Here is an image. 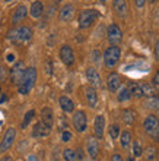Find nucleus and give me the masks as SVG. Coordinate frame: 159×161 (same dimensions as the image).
I'll return each mask as SVG.
<instances>
[{"mask_svg": "<svg viewBox=\"0 0 159 161\" xmlns=\"http://www.w3.org/2000/svg\"><path fill=\"white\" fill-rule=\"evenodd\" d=\"M145 106L153 111H158L159 110V97H147Z\"/></svg>", "mask_w": 159, "mask_h": 161, "instance_id": "obj_28", "label": "nucleus"}, {"mask_svg": "<svg viewBox=\"0 0 159 161\" xmlns=\"http://www.w3.org/2000/svg\"><path fill=\"white\" fill-rule=\"evenodd\" d=\"M134 158H136V157H133V155H131V157L127 158V161H134Z\"/></svg>", "mask_w": 159, "mask_h": 161, "instance_id": "obj_46", "label": "nucleus"}, {"mask_svg": "<svg viewBox=\"0 0 159 161\" xmlns=\"http://www.w3.org/2000/svg\"><path fill=\"white\" fill-rule=\"evenodd\" d=\"M34 116H35V111H34V110L26 111L25 117H24V122H22V129H25V127H28V125L31 123V120L34 119Z\"/></svg>", "mask_w": 159, "mask_h": 161, "instance_id": "obj_32", "label": "nucleus"}, {"mask_svg": "<svg viewBox=\"0 0 159 161\" xmlns=\"http://www.w3.org/2000/svg\"><path fill=\"white\" fill-rule=\"evenodd\" d=\"M6 100H8V97H6V95H2V97H0V104H3Z\"/></svg>", "mask_w": 159, "mask_h": 161, "instance_id": "obj_44", "label": "nucleus"}, {"mask_svg": "<svg viewBox=\"0 0 159 161\" xmlns=\"http://www.w3.org/2000/svg\"><path fill=\"white\" fill-rule=\"evenodd\" d=\"M59 104L64 113H73L75 111V103L72 101L69 97H66V95H61L59 98Z\"/></svg>", "mask_w": 159, "mask_h": 161, "instance_id": "obj_21", "label": "nucleus"}, {"mask_svg": "<svg viewBox=\"0 0 159 161\" xmlns=\"http://www.w3.org/2000/svg\"><path fill=\"white\" fill-rule=\"evenodd\" d=\"M73 127H75L76 130L82 133V132L86 130V127H88V119H86V113L82 110H77L73 114Z\"/></svg>", "mask_w": 159, "mask_h": 161, "instance_id": "obj_6", "label": "nucleus"}, {"mask_svg": "<svg viewBox=\"0 0 159 161\" xmlns=\"http://www.w3.org/2000/svg\"><path fill=\"white\" fill-rule=\"evenodd\" d=\"M134 3H136V6H137V8L140 9V8H143V6H145L146 0H134Z\"/></svg>", "mask_w": 159, "mask_h": 161, "instance_id": "obj_36", "label": "nucleus"}, {"mask_svg": "<svg viewBox=\"0 0 159 161\" xmlns=\"http://www.w3.org/2000/svg\"><path fill=\"white\" fill-rule=\"evenodd\" d=\"M0 91H2V89H0Z\"/></svg>", "mask_w": 159, "mask_h": 161, "instance_id": "obj_49", "label": "nucleus"}, {"mask_svg": "<svg viewBox=\"0 0 159 161\" xmlns=\"http://www.w3.org/2000/svg\"><path fill=\"white\" fill-rule=\"evenodd\" d=\"M99 18V12L95 10V9H86V10H82L79 15V26L80 28H89L92 26L96 22V19Z\"/></svg>", "mask_w": 159, "mask_h": 161, "instance_id": "obj_5", "label": "nucleus"}, {"mask_svg": "<svg viewBox=\"0 0 159 161\" xmlns=\"http://www.w3.org/2000/svg\"><path fill=\"white\" fill-rule=\"evenodd\" d=\"M6 2H10V0H6Z\"/></svg>", "mask_w": 159, "mask_h": 161, "instance_id": "obj_48", "label": "nucleus"}, {"mask_svg": "<svg viewBox=\"0 0 159 161\" xmlns=\"http://www.w3.org/2000/svg\"><path fill=\"white\" fill-rule=\"evenodd\" d=\"M63 158H64V161H76V151L75 149H70V148L64 149Z\"/></svg>", "mask_w": 159, "mask_h": 161, "instance_id": "obj_30", "label": "nucleus"}, {"mask_svg": "<svg viewBox=\"0 0 159 161\" xmlns=\"http://www.w3.org/2000/svg\"><path fill=\"white\" fill-rule=\"evenodd\" d=\"M107 85H108V89L111 92H117L121 86V78L118 76L117 73H111L107 78Z\"/></svg>", "mask_w": 159, "mask_h": 161, "instance_id": "obj_18", "label": "nucleus"}, {"mask_svg": "<svg viewBox=\"0 0 159 161\" xmlns=\"http://www.w3.org/2000/svg\"><path fill=\"white\" fill-rule=\"evenodd\" d=\"M120 144L123 148H129V145L131 144V133L129 130H124L120 133Z\"/></svg>", "mask_w": 159, "mask_h": 161, "instance_id": "obj_26", "label": "nucleus"}, {"mask_svg": "<svg viewBox=\"0 0 159 161\" xmlns=\"http://www.w3.org/2000/svg\"><path fill=\"white\" fill-rule=\"evenodd\" d=\"M120 57H121V50L118 46H111L105 50L102 59H104V64L107 68H114L115 64L120 62Z\"/></svg>", "mask_w": 159, "mask_h": 161, "instance_id": "obj_2", "label": "nucleus"}, {"mask_svg": "<svg viewBox=\"0 0 159 161\" xmlns=\"http://www.w3.org/2000/svg\"><path fill=\"white\" fill-rule=\"evenodd\" d=\"M26 161H40V160H38V157H37V155H29V157H28V160H26Z\"/></svg>", "mask_w": 159, "mask_h": 161, "instance_id": "obj_41", "label": "nucleus"}, {"mask_svg": "<svg viewBox=\"0 0 159 161\" xmlns=\"http://www.w3.org/2000/svg\"><path fill=\"white\" fill-rule=\"evenodd\" d=\"M41 122L48 127H53L54 125V113L50 107H44L41 110Z\"/></svg>", "mask_w": 159, "mask_h": 161, "instance_id": "obj_19", "label": "nucleus"}, {"mask_svg": "<svg viewBox=\"0 0 159 161\" xmlns=\"http://www.w3.org/2000/svg\"><path fill=\"white\" fill-rule=\"evenodd\" d=\"M140 85V88H142V92L143 95H146V97H158V91L156 88L153 86L152 84H139Z\"/></svg>", "mask_w": 159, "mask_h": 161, "instance_id": "obj_23", "label": "nucleus"}, {"mask_svg": "<svg viewBox=\"0 0 159 161\" xmlns=\"http://www.w3.org/2000/svg\"><path fill=\"white\" fill-rule=\"evenodd\" d=\"M155 56H156V59H159V38H158V41H156V46H155Z\"/></svg>", "mask_w": 159, "mask_h": 161, "instance_id": "obj_40", "label": "nucleus"}, {"mask_svg": "<svg viewBox=\"0 0 159 161\" xmlns=\"http://www.w3.org/2000/svg\"><path fill=\"white\" fill-rule=\"evenodd\" d=\"M113 8L120 18H126L129 12V6H127V0H113Z\"/></svg>", "mask_w": 159, "mask_h": 161, "instance_id": "obj_17", "label": "nucleus"}, {"mask_svg": "<svg viewBox=\"0 0 159 161\" xmlns=\"http://www.w3.org/2000/svg\"><path fill=\"white\" fill-rule=\"evenodd\" d=\"M92 60L95 62V63H98L101 60V53L98 50H95V51H92Z\"/></svg>", "mask_w": 159, "mask_h": 161, "instance_id": "obj_35", "label": "nucleus"}, {"mask_svg": "<svg viewBox=\"0 0 159 161\" xmlns=\"http://www.w3.org/2000/svg\"><path fill=\"white\" fill-rule=\"evenodd\" d=\"M25 63L24 62H16L13 64V68L10 69V80H12L13 85H19V82L22 80V76L25 73Z\"/></svg>", "mask_w": 159, "mask_h": 161, "instance_id": "obj_8", "label": "nucleus"}, {"mask_svg": "<svg viewBox=\"0 0 159 161\" xmlns=\"http://www.w3.org/2000/svg\"><path fill=\"white\" fill-rule=\"evenodd\" d=\"M86 79H88L89 85L93 86V88L101 86V78H99V73L96 72V69H93V68L86 69Z\"/></svg>", "mask_w": 159, "mask_h": 161, "instance_id": "obj_16", "label": "nucleus"}, {"mask_svg": "<svg viewBox=\"0 0 159 161\" xmlns=\"http://www.w3.org/2000/svg\"><path fill=\"white\" fill-rule=\"evenodd\" d=\"M15 60V56L13 54H8V62H13Z\"/></svg>", "mask_w": 159, "mask_h": 161, "instance_id": "obj_45", "label": "nucleus"}, {"mask_svg": "<svg viewBox=\"0 0 159 161\" xmlns=\"http://www.w3.org/2000/svg\"><path fill=\"white\" fill-rule=\"evenodd\" d=\"M59 154H57V149L54 151V154H53V158H51V161H59V157H57Z\"/></svg>", "mask_w": 159, "mask_h": 161, "instance_id": "obj_42", "label": "nucleus"}, {"mask_svg": "<svg viewBox=\"0 0 159 161\" xmlns=\"http://www.w3.org/2000/svg\"><path fill=\"white\" fill-rule=\"evenodd\" d=\"M104 129H105V117L102 114L96 116L95 122H93V132H95L96 139H101L104 136Z\"/></svg>", "mask_w": 159, "mask_h": 161, "instance_id": "obj_15", "label": "nucleus"}, {"mask_svg": "<svg viewBox=\"0 0 159 161\" xmlns=\"http://www.w3.org/2000/svg\"><path fill=\"white\" fill-rule=\"evenodd\" d=\"M32 38V30L29 26H19L9 32V40L13 42H26Z\"/></svg>", "mask_w": 159, "mask_h": 161, "instance_id": "obj_4", "label": "nucleus"}, {"mask_svg": "<svg viewBox=\"0 0 159 161\" xmlns=\"http://www.w3.org/2000/svg\"><path fill=\"white\" fill-rule=\"evenodd\" d=\"M4 78H6V70L4 68H0V80H3Z\"/></svg>", "mask_w": 159, "mask_h": 161, "instance_id": "obj_39", "label": "nucleus"}, {"mask_svg": "<svg viewBox=\"0 0 159 161\" xmlns=\"http://www.w3.org/2000/svg\"><path fill=\"white\" fill-rule=\"evenodd\" d=\"M129 92H130V95H131V97H134V98H140V97H143L142 88H140V85L136 84V82H131V84H130V86H129Z\"/></svg>", "mask_w": 159, "mask_h": 161, "instance_id": "obj_25", "label": "nucleus"}, {"mask_svg": "<svg viewBox=\"0 0 159 161\" xmlns=\"http://www.w3.org/2000/svg\"><path fill=\"white\" fill-rule=\"evenodd\" d=\"M111 161H124V160H123L121 155H118V154H114L113 158H111Z\"/></svg>", "mask_w": 159, "mask_h": 161, "instance_id": "obj_38", "label": "nucleus"}, {"mask_svg": "<svg viewBox=\"0 0 159 161\" xmlns=\"http://www.w3.org/2000/svg\"><path fill=\"white\" fill-rule=\"evenodd\" d=\"M107 37H108V41L113 44V46H117L123 41V31L121 28L117 25V24H111L108 26V31H107Z\"/></svg>", "mask_w": 159, "mask_h": 161, "instance_id": "obj_7", "label": "nucleus"}, {"mask_svg": "<svg viewBox=\"0 0 159 161\" xmlns=\"http://www.w3.org/2000/svg\"><path fill=\"white\" fill-rule=\"evenodd\" d=\"M86 149H88L89 157L92 160L98 158V154H99V144H98V139L95 136H91L88 138V142H86Z\"/></svg>", "mask_w": 159, "mask_h": 161, "instance_id": "obj_11", "label": "nucleus"}, {"mask_svg": "<svg viewBox=\"0 0 159 161\" xmlns=\"http://www.w3.org/2000/svg\"><path fill=\"white\" fill-rule=\"evenodd\" d=\"M85 97H86V101H88V106L91 108H95L98 106V94H96V89L93 86H86L85 88Z\"/></svg>", "mask_w": 159, "mask_h": 161, "instance_id": "obj_14", "label": "nucleus"}, {"mask_svg": "<svg viewBox=\"0 0 159 161\" xmlns=\"http://www.w3.org/2000/svg\"><path fill=\"white\" fill-rule=\"evenodd\" d=\"M130 92H129V88H126V86H120V89H118L117 92V100L120 103H124V101H129L130 100Z\"/></svg>", "mask_w": 159, "mask_h": 161, "instance_id": "obj_27", "label": "nucleus"}, {"mask_svg": "<svg viewBox=\"0 0 159 161\" xmlns=\"http://www.w3.org/2000/svg\"><path fill=\"white\" fill-rule=\"evenodd\" d=\"M60 59L66 66H72L75 63V53L70 46H63L60 48Z\"/></svg>", "mask_w": 159, "mask_h": 161, "instance_id": "obj_10", "label": "nucleus"}, {"mask_svg": "<svg viewBox=\"0 0 159 161\" xmlns=\"http://www.w3.org/2000/svg\"><path fill=\"white\" fill-rule=\"evenodd\" d=\"M121 117H123V122H124V123L131 125V123H134V120H136V113H134L133 110L127 108V110H123Z\"/></svg>", "mask_w": 159, "mask_h": 161, "instance_id": "obj_24", "label": "nucleus"}, {"mask_svg": "<svg viewBox=\"0 0 159 161\" xmlns=\"http://www.w3.org/2000/svg\"><path fill=\"white\" fill-rule=\"evenodd\" d=\"M0 161H13V160H12V157H9V155H6V157H3Z\"/></svg>", "mask_w": 159, "mask_h": 161, "instance_id": "obj_43", "label": "nucleus"}, {"mask_svg": "<svg viewBox=\"0 0 159 161\" xmlns=\"http://www.w3.org/2000/svg\"><path fill=\"white\" fill-rule=\"evenodd\" d=\"M37 82V69L35 68H26L25 73L22 76V80L18 85V89L22 95H26V94L31 92V89L34 88V85Z\"/></svg>", "mask_w": 159, "mask_h": 161, "instance_id": "obj_1", "label": "nucleus"}, {"mask_svg": "<svg viewBox=\"0 0 159 161\" xmlns=\"http://www.w3.org/2000/svg\"><path fill=\"white\" fill-rule=\"evenodd\" d=\"M51 133V127L45 126L42 122H38L32 127V136L34 138H45Z\"/></svg>", "mask_w": 159, "mask_h": 161, "instance_id": "obj_13", "label": "nucleus"}, {"mask_svg": "<svg viewBox=\"0 0 159 161\" xmlns=\"http://www.w3.org/2000/svg\"><path fill=\"white\" fill-rule=\"evenodd\" d=\"M143 127L152 139L159 142V120L156 116H147L143 122Z\"/></svg>", "mask_w": 159, "mask_h": 161, "instance_id": "obj_3", "label": "nucleus"}, {"mask_svg": "<svg viewBox=\"0 0 159 161\" xmlns=\"http://www.w3.org/2000/svg\"><path fill=\"white\" fill-rule=\"evenodd\" d=\"M29 13L32 18H40L44 13V4L41 2H34L31 4V9H29Z\"/></svg>", "mask_w": 159, "mask_h": 161, "instance_id": "obj_22", "label": "nucleus"}, {"mask_svg": "<svg viewBox=\"0 0 159 161\" xmlns=\"http://www.w3.org/2000/svg\"><path fill=\"white\" fill-rule=\"evenodd\" d=\"M152 80H153V85H159V70L153 75V79Z\"/></svg>", "mask_w": 159, "mask_h": 161, "instance_id": "obj_37", "label": "nucleus"}, {"mask_svg": "<svg viewBox=\"0 0 159 161\" xmlns=\"http://www.w3.org/2000/svg\"><path fill=\"white\" fill-rule=\"evenodd\" d=\"M75 16V6L72 3H67L64 4L63 8L60 9V13H59V18L61 22H69L73 19Z\"/></svg>", "mask_w": 159, "mask_h": 161, "instance_id": "obj_12", "label": "nucleus"}, {"mask_svg": "<svg viewBox=\"0 0 159 161\" xmlns=\"http://www.w3.org/2000/svg\"><path fill=\"white\" fill-rule=\"evenodd\" d=\"M72 138H73V136H72L70 132H69V130H63V133H61V141H63V142H70Z\"/></svg>", "mask_w": 159, "mask_h": 161, "instance_id": "obj_34", "label": "nucleus"}, {"mask_svg": "<svg viewBox=\"0 0 159 161\" xmlns=\"http://www.w3.org/2000/svg\"><path fill=\"white\" fill-rule=\"evenodd\" d=\"M28 15V8H26L25 4H21V6H18L15 9V12H13V16H12V22L13 24H18V22L24 21Z\"/></svg>", "mask_w": 159, "mask_h": 161, "instance_id": "obj_20", "label": "nucleus"}, {"mask_svg": "<svg viewBox=\"0 0 159 161\" xmlns=\"http://www.w3.org/2000/svg\"><path fill=\"white\" fill-rule=\"evenodd\" d=\"M156 18H158V21H159V9H158V12H156Z\"/></svg>", "mask_w": 159, "mask_h": 161, "instance_id": "obj_47", "label": "nucleus"}, {"mask_svg": "<svg viewBox=\"0 0 159 161\" xmlns=\"http://www.w3.org/2000/svg\"><path fill=\"white\" fill-rule=\"evenodd\" d=\"M15 138H16V129L15 127H9L8 130H6V133H4L2 142H0V153H6L13 145Z\"/></svg>", "mask_w": 159, "mask_h": 161, "instance_id": "obj_9", "label": "nucleus"}, {"mask_svg": "<svg viewBox=\"0 0 159 161\" xmlns=\"http://www.w3.org/2000/svg\"><path fill=\"white\" fill-rule=\"evenodd\" d=\"M108 133H109V138L111 139H117L118 136H120V133H121V130H120V126L118 125H111L109 126V129H108Z\"/></svg>", "mask_w": 159, "mask_h": 161, "instance_id": "obj_29", "label": "nucleus"}, {"mask_svg": "<svg viewBox=\"0 0 159 161\" xmlns=\"http://www.w3.org/2000/svg\"><path fill=\"white\" fill-rule=\"evenodd\" d=\"M145 158H146V161H155V158H156V148L155 147H149V148H146Z\"/></svg>", "mask_w": 159, "mask_h": 161, "instance_id": "obj_31", "label": "nucleus"}, {"mask_svg": "<svg viewBox=\"0 0 159 161\" xmlns=\"http://www.w3.org/2000/svg\"><path fill=\"white\" fill-rule=\"evenodd\" d=\"M140 155H143V149L137 141H134L133 142V157H140Z\"/></svg>", "mask_w": 159, "mask_h": 161, "instance_id": "obj_33", "label": "nucleus"}]
</instances>
